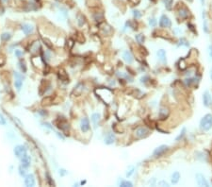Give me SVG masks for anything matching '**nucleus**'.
I'll list each match as a JSON object with an SVG mask.
<instances>
[{"instance_id":"58836bf2","label":"nucleus","mask_w":212,"mask_h":187,"mask_svg":"<svg viewBox=\"0 0 212 187\" xmlns=\"http://www.w3.org/2000/svg\"><path fill=\"white\" fill-rule=\"evenodd\" d=\"M14 77H16V79H19V80H25V77L23 76V74H20V73H18V72H14Z\"/></svg>"},{"instance_id":"393cba45","label":"nucleus","mask_w":212,"mask_h":187,"mask_svg":"<svg viewBox=\"0 0 212 187\" xmlns=\"http://www.w3.org/2000/svg\"><path fill=\"white\" fill-rule=\"evenodd\" d=\"M76 18H78V24L79 27H82L85 23H86V18H85V16L83 14H81V13H78Z\"/></svg>"},{"instance_id":"2eb2a0df","label":"nucleus","mask_w":212,"mask_h":187,"mask_svg":"<svg viewBox=\"0 0 212 187\" xmlns=\"http://www.w3.org/2000/svg\"><path fill=\"white\" fill-rule=\"evenodd\" d=\"M48 87H49V83L46 80H43L42 82H41V84H40V87H39V94L41 95H43L44 93H46V91Z\"/></svg>"},{"instance_id":"7ed1b4c3","label":"nucleus","mask_w":212,"mask_h":187,"mask_svg":"<svg viewBox=\"0 0 212 187\" xmlns=\"http://www.w3.org/2000/svg\"><path fill=\"white\" fill-rule=\"evenodd\" d=\"M55 125L57 126V128H58L60 130H62L63 132H65V134H68L67 132H69V123L67 121L64 117H58L55 120Z\"/></svg>"},{"instance_id":"423d86ee","label":"nucleus","mask_w":212,"mask_h":187,"mask_svg":"<svg viewBox=\"0 0 212 187\" xmlns=\"http://www.w3.org/2000/svg\"><path fill=\"white\" fill-rule=\"evenodd\" d=\"M159 26L161 28L168 29V28H171V26H172V22H171L170 18L167 15H161L159 19Z\"/></svg>"},{"instance_id":"4d7b16f0","label":"nucleus","mask_w":212,"mask_h":187,"mask_svg":"<svg viewBox=\"0 0 212 187\" xmlns=\"http://www.w3.org/2000/svg\"><path fill=\"white\" fill-rule=\"evenodd\" d=\"M201 3H202V5L204 6L205 5V0H201Z\"/></svg>"},{"instance_id":"9d476101","label":"nucleus","mask_w":212,"mask_h":187,"mask_svg":"<svg viewBox=\"0 0 212 187\" xmlns=\"http://www.w3.org/2000/svg\"><path fill=\"white\" fill-rule=\"evenodd\" d=\"M170 115V111L168 108L166 107H161L159 109V117L160 120H165L167 117L169 116Z\"/></svg>"},{"instance_id":"dca6fc26","label":"nucleus","mask_w":212,"mask_h":187,"mask_svg":"<svg viewBox=\"0 0 212 187\" xmlns=\"http://www.w3.org/2000/svg\"><path fill=\"white\" fill-rule=\"evenodd\" d=\"M178 15L181 19H186V18H188L189 15V11L186 7H183L178 11Z\"/></svg>"},{"instance_id":"2f4dec72","label":"nucleus","mask_w":212,"mask_h":187,"mask_svg":"<svg viewBox=\"0 0 212 187\" xmlns=\"http://www.w3.org/2000/svg\"><path fill=\"white\" fill-rule=\"evenodd\" d=\"M52 103V97H46V99H43L42 101V104L43 105H50Z\"/></svg>"},{"instance_id":"864d4df0","label":"nucleus","mask_w":212,"mask_h":187,"mask_svg":"<svg viewBox=\"0 0 212 187\" xmlns=\"http://www.w3.org/2000/svg\"><path fill=\"white\" fill-rule=\"evenodd\" d=\"M204 29L206 32H208V29H207V25H206V20L204 21Z\"/></svg>"},{"instance_id":"49530a36","label":"nucleus","mask_w":212,"mask_h":187,"mask_svg":"<svg viewBox=\"0 0 212 187\" xmlns=\"http://www.w3.org/2000/svg\"><path fill=\"white\" fill-rule=\"evenodd\" d=\"M39 113H40L41 115H43V116L48 115V112H47L46 111H44V110H40V111H39Z\"/></svg>"},{"instance_id":"f3484780","label":"nucleus","mask_w":212,"mask_h":187,"mask_svg":"<svg viewBox=\"0 0 212 187\" xmlns=\"http://www.w3.org/2000/svg\"><path fill=\"white\" fill-rule=\"evenodd\" d=\"M104 142H105L106 145H111V144H113V143L115 142V135H114L113 133H111V132L107 133V134L106 135Z\"/></svg>"},{"instance_id":"f03ea898","label":"nucleus","mask_w":212,"mask_h":187,"mask_svg":"<svg viewBox=\"0 0 212 187\" xmlns=\"http://www.w3.org/2000/svg\"><path fill=\"white\" fill-rule=\"evenodd\" d=\"M200 128L202 130H205V131H207L211 129L212 128V115L208 113V115H206L202 118L201 122H200Z\"/></svg>"},{"instance_id":"13d9d810","label":"nucleus","mask_w":212,"mask_h":187,"mask_svg":"<svg viewBox=\"0 0 212 187\" xmlns=\"http://www.w3.org/2000/svg\"><path fill=\"white\" fill-rule=\"evenodd\" d=\"M210 77H211V79H212V70H211V72H210Z\"/></svg>"},{"instance_id":"4468645a","label":"nucleus","mask_w":212,"mask_h":187,"mask_svg":"<svg viewBox=\"0 0 212 187\" xmlns=\"http://www.w3.org/2000/svg\"><path fill=\"white\" fill-rule=\"evenodd\" d=\"M20 159H21V163H22V166H23L24 167L28 168V167H29V166H30L31 159H30V157L28 156V155L25 154L24 156H22Z\"/></svg>"},{"instance_id":"bb28decb","label":"nucleus","mask_w":212,"mask_h":187,"mask_svg":"<svg viewBox=\"0 0 212 187\" xmlns=\"http://www.w3.org/2000/svg\"><path fill=\"white\" fill-rule=\"evenodd\" d=\"M136 40H137V42L139 43V44H143L144 43V41H145V37H144V35L143 34H138V35H136Z\"/></svg>"},{"instance_id":"b1692460","label":"nucleus","mask_w":212,"mask_h":187,"mask_svg":"<svg viewBox=\"0 0 212 187\" xmlns=\"http://www.w3.org/2000/svg\"><path fill=\"white\" fill-rule=\"evenodd\" d=\"M38 48H40L39 42H34L32 44L30 45L29 52H31L32 54H36V53H38Z\"/></svg>"},{"instance_id":"4c0bfd02","label":"nucleus","mask_w":212,"mask_h":187,"mask_svg":"<svg viewBox=\"0 0 212 187\" xmlns=\"http://www.w3.org/2000/svg\"><path fill=\"white\" fill-rule=\"evenodd\" d=\"M179 45H185V47H189V43L185 38H181V40H180V43H179Z\"/></svg>"},{"instance_id":"6e6d98bb","label":"nucleus","mask_w":212,"mask_h":187,"mask_svg":"<svg viewBox=\"0 0 212 187\" xmlns=\"http://www.w3.org/2000/svg\"><path fill=\"white\" fill-rule=\"evenodd\" d=\"M155 181H156V180H155V179H153V181H149V183H150V184H152V185H154V184H155Z\"/></svg>"},{"instance_id":"a878e982","label":"nucleus","mask_w":212,"mask_h":187,"mask_svg":"<svg viewBox=\"0 0 212 187\" xmlns=\"http://www.w3.org/2000/svg\"><path fill=\"white\" fill-rule=\"evenodd\" d=\"M19 68L21 69V71L23 72V73H26V70H28V68H26V62L25 61H20L19 62Z\"/></svg>"},{"instance_id":"f257e3e1","label":"nucleus","mask_w":212,"mask_h":187,"mask_svg":"<svg viewBox=\"0 0 212 187\" xmlns=\"http://www.w3.org/2000/svg\"><path fill=\"white\" fill-rule=\"evenodd\" d=\"M95 93L97 95V97H99L101 98V100H103L105 104H110L112 100V95H113V93H112V91L109 88L106 89V94H103V92L101 91L100 88H97L95 90Z\"/></svg>"},{"instance_id":"09e8293b","label":"nucleus","mask_w":212,"mask_h":187,"mask_svg":"<svg viewBox=\"0 0 212 187\" xmlns=\"http://www.w3.org/2000/svg\"><path fill=\"white\" fill-rule=\"evenodd\" d=\"M15 56L20 58L21 56H23V52L20 51V50H15Z\"/></svg>"},{"instance_id":"bf43d9fd","label":"nucleus","mask_w":212,"mask_h":187,"mask_svg":"<svg viewBox=\"0 0 212 187\" xmlns=\"http://www.w3.org/2000/svg\"></svg>"},{"instance_id":"8fccbe9b","label":"nucleus","mask_w":212,"mask_h":187,"mask_svg":"<svg viewBox=\"0 0 212 187\" xmlns=\"http://www.w3.org/2000/svg\"><path fill=\"white\" fill-rule=\"evenodd\" d=\"M5 62H6L5 59H4L3 57H0V66H3L4 64H5Z\"/></svg>"},{"instance_id":"ea45409f","label":"nucleus","mask_w":212,"mask_h":187,"mask_svg":"<svg viewBox=\"0 0 212 187\" xmlns=\"http://www.w3.org/2000/svg\"><path fill=\"white\" fill-rule=\"evenodd\" d=\"M0 125L1 126L6 125V119L4 118V116L2 115H0Z\"/></svg>"},{"instance_id":"a18cd8bd","label":"nucleus","mask_w":212,"mask_h":187,"mask_svg":"<svg viewBox=\"0 0 212 187\" xmlns=\"http://www.w3.org/2000/svg\"><path fill=\"white\" fill-rule=\"evenodd\" d=\"M150 79H149V77H142V79H141V82L142 83H145V82H147L148 80H149Z\"/></svg>"},{"instance_id":"603ef678","label":"nucleus","mask_w":212,"mask_h":187,"mask_svg":"<svg viewBox=\"0 0 212 187\" xmlns=\"http://www.w3.org/2000/svg\"><path fill=\"white\" fill-rule=\"evenodd\" d=\"M101 15H103L102 13H100V16ZM94 19H95V21H98V19H99V17H98V13H96V14H94ZM103 20V16H101V20L100 21H102Z\"/></svg>"},{"instance_id":"f8f14e48","label":"nucleus","mask_w":212,"mask_h":187,"mask_svg":"<svg viewBox=\"0 0 212 187\" xmlns=\"http://www.w3.org/2000/svg\"><path fill=\"white\" fill-rule=\"evenodd\" d=\"M203 101H204V105L206 107H209L211 106L212 104V98H211V95L210 94L207 92H205L204 95H203Z\"/></svg>"},{"instance_id":"aec40b11","label":"nucleus","mask_w":212,"mask_h":187,"mask_svg":"<svg viewBox=\"0 0 212 187\" xmlns=\"http://www.w3.org/2000/svg\"><path fill=\"white\" fill-rule=\"evenodd\" d=\"M92 122L94 128L96 129L99 125V122H100V115H99V113H93L92 115Z\"/></svg>"},{"instance_id":"72a5a7b5","label":"nucleus","mask_w":212,"mask_h":187,"mask_svg":"<svg viewBox=\"0 0 212 187\" xmlns=\"http://www.w3.org/2000/svg\"><path fill=\"white\" fill-rule=\"evenodd\" d=\"M185 133H186V128H183V129H182V131L180 132V134L177 136L176 138H175V140H176V141H180V140H181V139L184 137Z\"/></svg>"},{"instance_id":"37998d69","label":"nucleus","mask_w":212,"mask_h":187,"mask_svg":"<svg viewBox=\"0 0 212 187\" xmlns=\"http://www.w3.org/2000/svg\"><path fill=\"white\" fill-rule=\"evenodd\" d=\"M157 184H159V186H166V187L169 186V183H168L167 181H159Z\"/></svg>"},{"instance_id":"9b49d317","label":"nucleus","mask_w":212,"mask_h":187,"mask_svg":"<svg viewBox=\"0 0 212 187\" xmlns=\"http://www.w3.org/2000/svg\"><path fill=\"white\" fill-rule=\"evenodd\" d=\"M25 185L28 187H33L35 185V178L32 174L26 175L25 178Z\"/></svg>"},{"instance_id":"c03bdc74","label":"nucleus","mask_w":212,"mask_h":187,"mask_svg":"<svg viewBox=\"0 0 212 187\" xmlns=\"http://www.w3.org/2000/svg\"><path fill=\"white\" fill-rule=\"evenodd\" d=\"M67 172L65 169H60V171H58V174H60L61 177H63V176H65V175H67Z\"/></svg>"},{"instance_id":"cd10ccee","label":"nucleus","mask_w":212,"mask_h":187,"mask_svg":"<svg viewBox=\"0 0 212 187\" xmlns=\"http://www.w3.org/2000/svg\"><path fill=\"white\" fill-rule=\"evenodd\" d=\"M134 171H135V167L133 166H128V168H127V171H126V177L127 178H129V177H131L132 175H133V173H134Z\"/></svg>"},{"instance_id":"de8ad7c7","label":"nucleus","mask_w":212,"mask_h":187,"mask_svg":"<svg viewBox=\"0 0 212 187\" xmlns=\"http://www.w3.org/2000/svg\"><path fill=\"white\" fill-rule=\"evenodd\" d=\"M46 177H47L48 183L50 184V185H55V183H54V181H51V177L49 176V174H46Z\"/></svg>"},{"instance_id":"a19ab883","label":"nucleus","mask_w":212,"mask_h":187,"mask_svg":"<svg viewBox=\"0 0 212 187\" xmlns=\"http://www.w3.org/2000/svg\"><path fill=\"white\" fill-rule=\"evenodd\" d=\"M149 25L152 26V27H155L157 25V20L155 19V18H151V19L149 20Z\"/></svg>"},{"instance_id":"5701e85b","label":"nucleus","mask_w":212,"mask_h":187,"mask_svg":"<svg viewBox=\"0 0 212 187\" xmlns=\"http://www.w3.org/2000/svg\"><path fill=\"white\" fill-rule=\"evenodd\" d=\"M179 180H180V174H179V172H177V171L174 172L172 177H171V181H172V183H173V184H176L177 182L179 181Z\"/></svg>"},{"instance_id":"412c9836","label":"nucleus","mask_w":212,"mask_h":187,"mask_svg":"<svg viewBox=\"0 0 212 187\" xmlns=\"http://www.w3.org/2000/svg\"><path fill=\"white\" fill-rule=\"evenodd\" d=\"M157 57H159V60L161 62H166V52H165V50H163V49L159 50V51L157 52Z\"/></svg>"},{"instance_id":"ddd939ff","label":"nucleus","mask_w":212,"mask_h":187,"mask_svg":"<svg viewBox=\"0 0 212 187\" xmlns=\"http://www.w3.org/2000/svg\"><path fill=\"white\" fill-rule=\"evenodd\" d=\"M80 128H81V130L83 132H87L90 130V121L87 117H84L83 119L81 120Z\"/></svg>"},{"instance_id":"c756f323","label":"nucleus","mask_w":212,"mask_h":187,"mask_svg":"<svg viewBox=\"0 0 212 187\" xmlns=\"http://www.w3.org/2000/svg\"><path fill=\"white\" fill-rule=\"evenodd\" d=\"M120 186H122V187H132L133 183L131 181H123L120 182Z\"/></svg>"},{"instance_id":"a211bd4d","label":"nucleus","mask_w":212,"mask_h":187,"mask_svg":"<svg viewBox=\"0 0 212 187\" xmlns=\"http://www.w3.org/2000/svg\"><path fill=\"white\" fill-rule=\"evenodd\" d=\"M22 30H23V32L26 34V35H28V34H31L33 32V27L29 25V24H24L22 25Z\"/></svg>"},{"instance_id":"5fc2aeb1","label":"nucleus","mask_w":212,"mask_h":187,"mask_svg":"<svg viewBox=\"0 0 212 187\" xmlns=\"http://www.w3.org/2000/svg\"><path fill=\"white\" fill-rule=\"evenodd\" d=\"M208 52H209V56L212 58V45H209V47H208Z\"/></svg>"},{"instance_id":"79ce46f5","label":"nucleus","mask_w":212,"mask_h":187,"mask_svg":"<svg viewBox=\"0 0 212 187\" xmlns=\"http://www.w3.org/2000/svg\"><path fill=\"white\" fill-rule=\"evenodd\" d=\"M43 42H44V44H46L48 48H52V44H50V41L47 40V39H43Z\"/></svg>"},{"instance_id":"c9c22d12","label":"nucleus","mask_w":212,"mask_h":187,"mask_svg":"<svg viewBox=\"0 0 212 187\" xmlns=\"http://www.w3.org/2000/svg\"><path fill=\"white\" fill-rule=\"evenodd\" d=\"M173 1L174 0H163V2H164L167 9H171V7H172V5H173Z\"/></svg>"},{"instance_id":"f704fd0d","label":"nucleus","mask_w":212,"mask_h":187,"mask_svg":"<svg viewBox=\"0 0 212 187\" xmlns=\"http://www.w3.org/2000/svg\"><path fill=\"white\" fill-rule=\"evenodd\" d=\"M179 68L181 70H185L187 68V65H186V63H185V60L184 59H181L179 62Z\"/></svg>"},{"instance_id":"6e6552de","label":"nucleus","mask_w":212,"mask_h":187,"mask_svg":"<svg viewBox=\"0 0 212 187\" xmlns=\"http://www.w3.org/2000/svg\"><path fill=\"white\" fill-rule=\"evenodd\" d=\"M195 179H196L197 184L199 185V186H205V187H208V186H209V183H208V182H207V181L206 180L205 176L200 174V173L196 174Z\"/></svg>"},{"instance_id":"e433bc0d","label":"nucleus","mask_w":212,"mask_h":187,"mask_svg":"<svg viewBox=\"0 0 212 187\" xmlns=\"http://www.w3.org/2000/svg\"><path fill=\"white\" fill-rule=\"evenodd\" d=\"M133 15H134L135 18H136V19H139V18L142 17V12L139 11L134 10V11H133Z\"/></svg>"},{"instance_id":"4be33fe9","label":"nucleus","mask_w":212,"mask_h":187,"mask_svg":"<svg viewBox=\"0 0 212 187\" xmlns=\"http://www.w3.org/2000/svg\"><path fill=\"white\" fill-rule=\"evenodd\" d=\"M58 77L62 80V81H69V77H68V75H67V73L65 72L64 69H60L58 71Z\"/></svg>"},{"instance_id":"39448f33","label":"nucleus","mask_w":212,"mask_h":187,"mask_svg":"<svg viewBox=\"0 0 212 187\" xmlns=\"http://www.w3.org/2000/svg\"><path fill=\"white\" fill-rule=\"evenodd\" d=\"M168 149H169V147L168 145H159V148H157L155 150H154V156L156 158H159V157H161L162 155H163L166 151H168Z\"/></svg>"},{"instance_id":"7c9ffc66","label":"nucleus","mask_w":212,"mask_h":187,"mask_svg":"<svg viewBox=\"0 0 212 187\" xmlns=\"http://www.w3.org/2000/svg\"><path fill=\"white\" fill-rule=\"evenodd\" d=\"M14 84H15V88H17L18 90H20L21 87H22V85H23V80H19V79H16Z\"/></svg>"},{"instance_id":"6ab92c4d","label":"nucleus","mask_w":212,"mask_h":187,"mask_svg":"<svg viewBox=\"0 0 212 187\" xmlns=\"http://www.w3.org/2000/svg\"><path fill=\"white\" fill-rule=\"evenodd\" d=\"M123 58H124V60L127 62V63H132V62H133V56H132V54L130 53L129 51H127V50H126V51H124V53H123Z\"/></svg>"},{"instance_id":"1a4fd4ad","label":"nucleus","mask_w":212,"mask_h":187,"mask_svg":"<svg viewBox=\"0 0 212 187\" xmlns=\"http://www.w3.org/2000/svg\"><path fill=\"white\" fill-rule=\"evenodd\" d=\"M83 91H84V84L82 82H79L74 88L73 92H72V95H73L74 97H80V95H82Z\"/></svg>"},{"instance_id":"c85d7f7f","label":"nucleus","mask_w":212,"mask_h":187,"mask_svg":"<svg viewBox=\"0 0 212 187\" xmlns=\"http://www.w3.org/2000/svg\"><path fill=\"white\" fill-rule=\"evenodd\" d=\"M11 38V33H3L1 35V40L4 41V42H8V41H10Z\"/></svg>"},{"instance_id":"0eeeda50","label":"nucleus","mask_w":212,"mask_h":187,"mask_svg":"<svg viewBox=\"0 0 212 187\" xmlns=\"http://www.w3.org/2000/svg\"><path fill=\"white\" fill-rule=\"evenodd\" d=\"M13 152H14V155L17 158H21L22 156H24L25 154H26V147H24V145H16L14 148Z\"/></svg>"},{"instance_id":"473e14b6","label":"nucleus","mask_w":212,"mask_h":187,"mask_svg":"<svg viewBox=\"0 0 212 187\" xmlns=\"http://www.w3.org/2000/svg\"><path fill=\"white\" fill-rule=\"evenodd\" d=\"M19 174H20V176H22V177H26V167H24L23 166H21L19 167Z\"/></svg>"},{"instance_id":"20e7f679","label":"nucleus","mask_w":212,"mask_h":187,"mask_svg":"<svg viewBox=\"0 0 212 187\" xmlns=\"http://www.w3.org/2000/svg\"><path fill=\"white\" fill-rule=\"evenodd\" d=\"M150 133V130L146 129L145 127H141L137 129L136 132H135V135H136V137L138 139H143V138H146L148 135Z\"/></svg>"},{"instance_id":"3c124183","label":"nucleus","mask_w":212,"mask_h":187,"mask_svg":"<svg viewBox=\"0 0 212 187\" xmlns=\"http://www.w3.org/2000/svg\"><path fill=\"white\" fill-rule=\"evenodd\" d=\"M193 80H194L193 79H187V80H186V83H187V85H191V84L193 82Z\"/></svg>"}]
</instances>
